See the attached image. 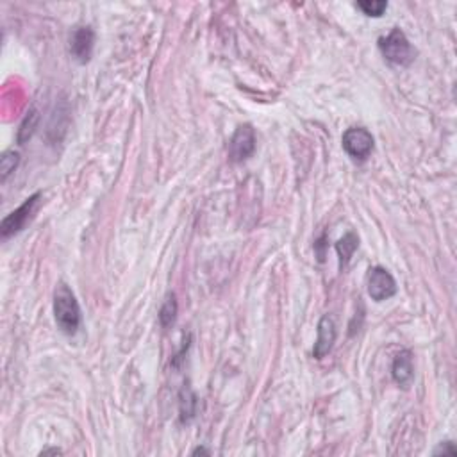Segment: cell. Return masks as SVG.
Listing matches in <instances>:
<instances>
[{"label": "cell", "mask_w": 457, "mask_h": 457, "mask_svg": "<svg viewBox=\"0 0 457 457\" xmlns=\"http://www.w3.org/2000/svg\"><path fill=\"white\" fill-rule=\"evenodd\" d=\"M199 454H210V452H207V450H205L204 447H199V449L193 450V456H199Z\"/></svg>", "instance_id": "18"}, {"label": "cell", "mask_w": 457, "mask_h": 457, "mask_svg": "<svg viewBox=\"0 0 457 457\" xmlns=\"http://www.w3.org/2000/svg\"><path fill=\"white\" fill-rule=\"evenodd\" d=\"M359 247V238H357L354 232H349V234H345L338 243H336V252L340 256L341 265H347L350 261V257L354 256V252Z\"/></svg>", "instance_id": "10"}, {"label": "cell", "mask_w": 457, "mask_h": 457, "mask_svg": "<svg viewBox=\"0 0 457 457\" xmlns=\"http://www.w3.org/2000/svg\"><path fill=\"white\" fill-rule=\"evenodd\" d=\"M177 313H179L177 298H175V295L172 293V295L166 296V301L163 302L161 309H159V323H161L165 329H168V327L174 325L175 320H177Z\"/></svg>", "instance_id": "11"}, {"label": "cell", "mask_w": 457, "mask_h": 457, "mask_svg": "<svg viewBox=\"0 0 457 457\" xmlns=\"http://www.w3.org/2000/svg\"><path fill=\"white\" fill-rule=\"evenodd\" d=\"M356 6L361 9L366 17L374 18L383 17V13L387 9V2H384V0H363V2H357Z\"/></svg>", "instance_id": "15"}, {"label": "cell", "mask_w": 457, "mask_h": 457, "mask_svg": "<svg viewBox=\"0 0 457 457\" xmlns=\"http://www.w3.org/2000/svg\"><path fill=\"white\" fill-rule=\"evenodd\" d=\"M93 45H95V32L92 27H79L75 29L70 39V52L74 59L81 65H86L92 59Z\"/></svg>", "instance_id": "7"}, {"label": "cell", "mask_w": 457, "mask_h": 457, "mask_svg": "<svg viewBox=\"0 0 457 457\" xmlns=\"http://www.w3.org/2000/svg\"><path fill=\"white\" fill-rule=\"evenodd\" d=\"M395 293L396 281L393 279V275L383 266L372 268L370 275H368V295L372 296V301L384 302L392 298Z\"/></svg>", "instance_id": "6"}, {"label": "cell", "mask_w": 457, "mask_h": 457, "mask_svg": "<svg viewBox=\"0 0 457 457\" xmlns=\"http://www.w3.org/2000/svg\"><path fill=\"white\" fill-rule=\"evenodd\" d=\"M256 150V132L252 125H240L229 141V157L232 163H243Z\"/></svg>", "instance_id": "5"}, {"label": "cell", "mask_w": 457, "mask_h": 457, "mask_svg": "<svg viewBox=\"0 0 457 457\" xmlns=\"http://www.w3.org/2000/svg\"><path fill=\"white\" fill-rule=\"evenodd\" d=\"M343 150L356 161H365L374 150V136L363 127H350L341 138Z\"/></svg>", "instance_id": "4"}, {"label": "cell", "mask_w": 457, "mask_h": 457, "mask_svg": "<svg viewBox=\"0 0 457 457\" xmlns=\"http://www.w3.org/2000/svg\"><path fill=\"white\" fill-rule=\"evenodd\" d=\"M39 199H41V193H34L32 196L26 199V202H23L17 211L9 213L8 216L2 220V223H0V234H2L4 240H8L9 236L20 232L23 227L27 225V222L31 220L32 214H34L36 210H38Z\"/></svg>", "instance_id": "3"}, {"label": "cell", "mask_w": 457, "mask_h": 457, "mask_svg": "<svg viewBox=\"0 0 457 457\" xmlns=\"http://www.w3.org/2000/svg\"><path fill=\"white\" fill-rule=\"evenodd\" d=\"M379 48L387 61L396 66H409L416 57V50L400 29H393L379 39Z\"/></svg>", "instance_id": "2"}, {"label": "cell", "mask_w": 457, "mask_h": 457, "mask_svg": "<svg viewBox=\"0 0 457 457\" xmlns=\"http://www.w3.org/2000/svg\"><path fill=\"white\" fill-rule=\"evenodd\" d=\"M336 341V323L331 316H323L318 322V338L313 347L314 359H323L327 354L331 352Z\"/></svg>", "instance_id": "8"}, {"label": "cell", "mask_w": 457, "mask_h": 457, "mask_svg": "<svg viewBox=\"0 0 457 457\" xmlns=\"http://www.w3.org/2000/svg\"><path fill=\"white\" fill-rule=\"evenodd\" d=\"M456 447H454V443L452 441H445V443H441L440 445V449H436L434 450V454L436 456H440V454H449V456H456Z\"/></svg>", "instance_id": "16"}, {"label": "cell", "mask_w": 457, "mask_h": 457, "mask_svg": "<svg viewBox=\"0 0 457 457\" xmlns=\"http://www.w3.org/2000/svg\"><path fill=\"white\" fill-rule=\"evenodd\" d=\"M47 454H63L61 449H47L41 452V456H47Z\"/></svg>", "instance_id": "17"}, {"label": "cell", "mask_w": 457, "mask_h": 457, "mask_svg": "<svg viewBox=\"0 0 457 457\" xmlns=\"http://www.w3.org/2000/svg\"><path fill=\"white\" fill-rule=\"evenodd\" d=\"M18 163H20V154L14 152V150H8V152L2 154V157H0V179L6 181L9 175L13 174Z\"/></svg>", "instance_id": "14"}, {"label": "cell", "mask_w": 457, "mask_h": 457, "mask_svg": "<svg viewBox=\"0 0 457 457\" xmlns=\"http://www.w3.org/2000/svg\"><path fill=\"white\" fill-rule=\"evenodd\" d=\"M392 377L404 389L411 386V383L414 380V363L411 350H400L396 354L392 365Z\"/></svg>", "instance_id": "9"}, {"label": "cell", "mask_w": 457, "mask_h": 457, "mask_svg": "<svg viewBox=\"0 0 457 457\" xmlns=\"http://www.w3.org/2000/svg\"><path fill=\"white\" fill-rule=\"evenodd\" d=\"M38 120L39 114L36 109H31V111L26 114L23 122L20 123V129H18V143H26V141H29V138L34 134L36 127H38Z\"/></svg>", "instance_id": "13"}, {"label": "cell", "mask_w": 457, "mask_h": 457, "mask_svg": "<svg viewBox=\"0 0 457 457\" xmlns=\"http://www.w3.org/2000/svg\"><path fill=\"white\" fill-rule=\"evenodd\" d=\"M196 411V396L190 387H183L181 392V420L190 422L195 416Z\"/></svg>", "instance_id": "12"}, {"label": "cell", "mask_w": 457, "mask_h": 457, "mask_svg": "<svg viewBox=\"0 0 457 457\" xmlns=\"http://www.w3.org/2000/svg\"><path fill=\"white\" fill-rule=\"evenodd\" d=\"M54 316L61 332L74 336L81 327V307L74 292L66 284H59L54 292Z\"/></svg>", "instance_id": "1"}]
</instances>
